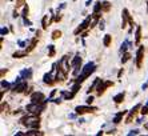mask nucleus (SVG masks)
Wrapping results in <instances>:
<instances>
[{
  "mask_svg": "<svg viewBox=\"0 0 148 136\" xmlns=\"http://www.w3.org/2000/svg\"><path fill=\"white\" fill-rule=\"evenodd\" d=\"M45 108V104L44 103H32L31 101V104L27 105V111L29 112V113H34V115H38V113H40L43 109Z\"/></svg>",
  "mask_w": 148,
  "mask_h": 136,
  "instance_id": "3",
  "label": "nucleus"
},
{
  "mask_svg": "<svg viewBox=\"0 0 148 136\" xmlns=\"http://www.w3.org/2000/svg\"><path fill=\"white\" fill-rule=\"evenodd\" d=\"M41 25H43V29H47L48 27V15H44L43 19H41Z\"/></svg>",
  "mask_w": 148,
  "mask_h": 136,
  "instance_id": "23",
  "label": "nucleus"
},
{
  "mask_svg": "<svg viewBox=\"0 0 148 136\" xmlns=\"http://www.w3.org/2000/svg\"><path fill=\"white\" fill-rule=\"evenodd\" d=\"M27 53H28L27 49H25V51H16V52L14 53V57H16V59H20V57H24Z\"/></svg>",
  "mask_w": 148,
  "mask_h": 136,
  "instance_id": "20",
  "label": "nucleus"
},
{
  "mask_svg": "<svg viewBox=\"0 0 148 136\" xmlns=\"http://www.w3.org/2000/svg\"><path fill=\"white\" fill-rule=\"evenodd\" d=\"M143 57H144V47L140 45L138 49V53H136V67L140 68L141 67V62H143Z\"/></svg>",
  "mask_w": 148,
  "mask_h": 136,
  "instance_id": "9",
  "label": "nucleus"
},
{
  "mask_svg": "<svg viewBox=\"0 0 148 136\" xmlns=\"http://www.w3.org/2000/svg\"><path fill=\"white\" fill-rule=\"evenodd\" d=\"M17 16H19V14H17L16 11H15V12H14V18H17Z\"/></svg>",
  "mask_w": 148,
  "mask_h": 136,
  "instance_id": "42",
  "label": "nucleus"
},
{
  "mask_svg": "<svg viewBox=\"0 0 148 136\" xmlns=\"http://www.w3.org/2000/svg\"><path fill=\"white\" fill-rule=\"evenodd\" d=\"M91 3H92V0H88V1H87V4H86V5H87V7H88V5H91Z\"/></svg>",
  "mask_w": 148,
  "mask_h": 136,
  "instance_id": "40",
  "label": "nucleus"
},
{
  "mask_svg": "<svg viewBox=\"0 0 148 136\" xmlns=\"http://www.w3.org/2000/svg\"><path fill=\"white\" fill-rule=\"evenodd\" d=\"M124 115H125V111H123V112H119V113H116L112 122H114L115 124H117V123H120V122H121V118H123Z\"/></svg>",
  "mask_w": 148,
  "mask_h": 136,
  "instance_id": "17",
  "label": "nucleus"
},
{
  "mask_svg": "<svg viewBox=\"0 0 148 136\" xmlns=\"http://www.w3.org/2000/svg\"><path fill=\"white\" fill-rule=\"evenodd\" d=\"M144 128H145V129H148V123H147V124H144Z\"/></svg>",
  "mask_w": 148,
  "mask_h": 136,
  "instance_id": "43",
  "label": "nucleus"
},
{
  "mask_svg": "<svg viewBox=\"0 0 148 136\" xmlns=\"http://www.w3.org/2000/svg\"><path fill=\"white\" fill-rule=\"evenodd\" d=\"M60 19H62V18H60V16H59V15H58V16H56V18H55V20H56V21H60Z\"/></svg>",
  "mask_w": 148,
  "mask_h": 136,
  "instance_id": "41",
  "label": "nucleus"
},
{
  "mask_svg": "<svg viewBox=\"0 0 148 136\" xmlns=\"http://www.w3.org/2000/svg\"><path fill=\"white\" fill-rule=\"evenodd\" d=\"M99 27H100V29H104V23L103 21H100L99 23Z\"/></svg>",
  "mask_w": 148,
  "mask_h": 136,
  "instance_id": "38",
  "label": "nucleus"
},
{
  "mask_svg": "<svg viewBox=\"0 0 148 136\" xmlns=\"http://www.w3.org/2000/svg\"><path fill=\"white\" fill-rule=\"evenodd\" d=\"M92 101H93V98H92V96L87 98V104H92Z\"/></svg>",
  "mask_w": 148,
  "mask_h": 136,
  "instance_id": "35",
  "label": "nucleus"
},
{
  "mask_svg": "<svg viewBox=\"0 0 148 136\" xmlns=\"http://www.w3.org/2000/svg\"><path fill=\"white\" fill-rule=\"evenodd\" d=\"M7 32H8L7 28H1V35H4V33H7Z\"/></svg>",
  "mask_w": 148,
  "mask_h": 136,
  "instance_id": "37",
  "label": "nucleus"
},
{
  "mask_svg": "<svg viewBox=\"0 0 148 136\" xmlns=\"http://www.w3.org/2000/svg\"><path fill=\"white\" fill-rule=\"evenodd\" d=\"M27 15H28V5H25V7H24V11H23V16L25 18Z\"/></svg>",
  "mask_w": 148,
  "mask_h": 136,
  "instance_id": "34",
  "label": "nucleus"
},
{
  "mask_svg": "<svg viewBox=\"0 0 148 136\" xmlns=\"http://www.w3.org/2000/svg\"><path fill=\"white\" fill-rule=\"evenodd\" d=\"M124 98H125V92H120V94H117V95H115L114 96V101L116 103V104H120L121 101L124 100Z\"/></svg>",
  "mask_w": 148,
  "mask_h": 136,
  "instance_id": "13",
  "label": "nucleus"
},
{
  "mask_svg": "<svg viewBox=\"0 0 148 136\" xmlns=\"http://www.w3.org/2000/svg\"><path fill=\"white\" fill-rule=\"evenodd\" d=\"M121 75H123V70L119 71V73H117V77H121Z\"/></svg>",
  "mask_w": 148,
  "mask_h": 136,
  "instance_id": "39",
  "label": "nucleus"
},
{
  "mask_svg": "<svg viewBox=\"0 0 148 136\" xmlns=\"http://www.w3.org/2000/svg\"><path fill=\"white\" fill-rule=\"evenodd\" d=\"M139 109H141V104H136L134 108L130 111V113H128V118H127V120H125V123H127V124H130V123L132 122V119H134V116L138 113Z\"/></svg>",
  "mask_w": 148,
  "mask_h": 136,
  "instance_id": "10",
  "label": "nucleus"
},
{
  "mask_svg": "<svg viewBox=\"0 0 148 136\" xmlns=\"http://www.w3.org/2000/svg\"><path fill=\"white\" fill-rule=\"evenodd\" d=\"M48 48H49V52H48V56L49 57H52V56L55 55V45H48Z\"/></svg>",
  "mask_w": 148,
  "mask_h": 136,
  "instance_id": "29",
  "label": "nucleus"
},
{
  "mask_svg": "<svg viewBox=\"0 0 148 136\" xmlns=\"http://www.w3.org/2000/svg\"><path fill=\"white\" fill-rule=\"evenodd\" d=\"M111 8V4L108 1H103L101 3V11H108Z\"/></svg>",
  "mask_w": 148,
  "mask_h": 136,
  "instance_id": "28",
  "label": "nucleus"
},
{
  "mask_svg": "<svg viewBox=\"0 0 148 136\" xmlns=\"http://www.w3.org/2000/svg\"><path fill=\"white\" fill-rule=\"evenodd\" d=\"M76 113L77 115H84V113H91V112H95L96 111V107H90V104L88 105H77L75 108Z\"/></svg>",
  "mask_w": 148,
  "mask_h": 136,
  "instance_id": "4",
  "label": "nucleus"
},
{
  "mask_svg": "<svg viewBox=\"0 0 148 136\" xmlns=\"http://www.w3.org/2000/svg\"><path fill=\"white\" fill-rule=\"evenodd\" d=\"M23 3H24V0H17V1H16V7H21V5H23Z\"/></svg>",
  "mask_w": 148,
  "mask_h": 136,
  "instance_id": "33",
  "label": "nucleus"
},
{
  "mask_svg": "<svg viewBox=\"0 0 148 136\" xmlns=\"http://www.w3.org/2000/svg\"><path fill=\"white\" fill-rule=\"evenodd\" d=\"M127 45H128L127 42H124L123 44H121V51H123V52H125V51H127Z\"/></svg>",
  "mask_w": 148,
  "mask_h": 136,
  "instance_id": "31",
  "label": "nucleus"
},
{
  "mask_svg": "<svg viewBox=\"0 0 148 136\" xmlns=\"http://www.w3.org/2000/svg\"><path fill=\"white\" fill-rule=\"evenodd\" d=\"M58 66H59V68L63 71V72L66 73H68L69 72V63H68V56H63L62 57V60L58 63Z\"/></svg>",
  "mask_w": 148,
  "mask_h": 136,
  "instance_id": "7",
  "label": "nucleus"
},
{
  "mask_svg": "<svg viewBox=\"0 0 148 136\" xmlns=\"http://www.w3.org/2000/svg\"><path fill=\"white\" fill-rule=\"evenodd\" d=\"M111 85H114V83L112 81H99V84H97V87H96V92L99 96H101V95L104 94V91H106V88L111 87Z\"/></svg>",
  "mask_w": 148,
  "mask_h": 136,
  "instance_id": "6",
  "label": "nucleus"
},
{
  "mask_svg": "<svg viewBox=\"0 0 148 136\" xmlns=\"http://www.w3.org/2000/svg\"><path fill=\"white\" fill-rule=\"evenodd\" d=\"M141 39V28L136 27V32H135V44H139Z\"/></svg>",
  "mask_w": 148,
  "mask_h": 136,
  "instance_id": "15",
  "label": "nucleus"
},
{
  "mask_svg": "<svg viewBox=\"0 0 148 136\" xmlns=\"http://www.w3.org/2000/svg\"><path fill=\"white\" fill-rule=\"evenodd\" d=\"M95 68H96V67H95V64H93V63H87L86 66H84V68L82 70V73H80L79 76H77L76 81H79V83H83V81L86 80L87 77L90 76L91 73L95 71Z\"/></svg>",
  "mask_w": 148,
  "mask_h": 136,
  "instance_id": "1",
  "label": "nucleus"
},
{
  "mask_svg": "<svg viewBox=\"0 0 148 136\" xmlns=\"http://www.w3.org/2000/svg\"><path fill=\"white\" fill-rule=\"evenodd\" d=\"M99 14H93L92 15V18H91V23H90V27L91 28H93L95 27V25L97 24V23H99Z\"/></svg>",
  "mask_w": 148,
  "mask_h": 136,
  "instance_id": "14",
  "label": "nucleus"
},
{
  "mask_svg": "<svg viewBox=\"0 0 148 136\" xmlns=\"http://www.w3.org/2000/svg\"><path fill=\"white\" fill-rule=\"evenodd\" d=\"M100 10H101V3L97 1V3L95 4V7H93V14H99Z\"/></svg>",
  "mask_w": 148,
  "mask_h": 136,
  "instance_id": "26",
  "label": "nucleus"
},
{
  "mask_svg": "<svg viewBox=\"0 0 148 136\" xmlns=\"http://www.w3.org/2000/svg\"><path fill=\"white\" fill-rule=\"evenodd\" d=\"M147 105H148V104H147Z\"/></svg>",
  "mask_w": 148,
  "mask_h": 136,
  "instance_id": "44",
  "label": "nucleus"
},
{
  "mask_svg": "<svg viewBox=\"0 0 148 136\" xmlns=\"http://www.w3.org/2000/svg\"><path fill=\"white\" fill-rule=\"evenodd\" d=\"M111 42H112V36H111V35H106V36H104V40H103L104 47H110Z\"/></svg>",
  "mask_w": 148,
  "mask_h": 136,
  "instance_id": "21",
  "label": "nucleus"
},
{
  "mask_svg": "<svg viewBox=\"0 0 148 136\" xmlns=\"http://www.w3.org/2000/svg\"><path fill=\"white\" fill-rule=\"evenodd\" d=\"M138 133H139L138 129H132V131H131L130 133H128V135H138Z\"/></svg>",
  "mask_w": 148,
  "mask_h": 136,
  "instance_id": "36",
  "label": "nucleus"
},
{
  "mask_svg": "<svg viewBox=\"0 0 148 136\" xmlns=\"http://www.w3.org/2000/svg\"><path fill=\"white\" fill-rule=\"evenodd\" d=\"M21 123L25 124L28 128H39V126H40V119L32 113V116H25V118L21 119Z\"/></svg>",
  "mask_w": 148,
  "mask_h": 136,
  "instance_id": "2",
  "label": "nucleus"
},
{
  "mask_svg": "<svg viewBox=\"0 0 148 136\" xmlns=\"http://www.w3.org/2000/svg\"><path fill=\"white\" fill-rule=\"evenodd\" d=\"M25 135H28V136H36V135H43V132L38 131V128H31V131L25 132Z\"/></svg>",
  "mask_w": 148,
  "mask_h": 136,
  "instance_id": "19",
  "label": "nucleus"
},
{
  "mask_svg": "<svg viewBox=\"0 0 148 136\" xmlns=\"http://www.w3.org/2000/svg\"><path fill=\"white\" fill-rule=\"evenodd\" d=\"M17 81H19V84H16L12 91H14V92H23V91L27 88V83H25V81H20V80H17Z\"/></svg>",
  "mask_w": 148,
  "mask_h": 136,
  "instance_id": "12",
  "label": "nucleus"
},
{
  "mask_svg": "<svg viewBox=\"0 0 148 136\" xmlns=\"http://www.w3.org/2000/svg\"><path fill=\"white\" fill-rule=\"evenodd\" d=\"M127 23H130V25L134 28V20H132L131 15H130L128 10H125V8H124V10H123V20H121V28L127 27Z\"/></svg>",
  "mask_w": 148,
  "mask_h": 136,
  "instance_id": "5",
  "label": "nucleus"
},
{
  "mask_svg": "<svg viewBox=\"0 0 148 136\" xmlns=\"http://www.w3.org/2000/svg\"><path fill=\"white\" fill-rule=\"evenodd\" d=\"M141 115H148V105L147 107H141Z\"/></svg>",
  "mask_w": 148,
  "mask_h": 136,
  "instance_id": "30",
  "label": "nucleus"
},
{
  "mask_svg": "<svg viewBox=\"0 0 148 136\" xmlns=\"http://www.w3.org/2000/svg\"><path fill=\"white\" fill-rule=\"evenodd\" d=\"M99 81H100L99 77H97V79H95V81L92 83V85H90V88L87 90V94H91L93 90H96V87H97V84H99Z\"/></svg>",
  "mask_w": 148,
  "mask_h": 136,
  "instance_id": "18",
  "label": "nucleus"
},
{
  "mask_svg": "<svg viewBox=\"0 0 148 136\" xmlns=\"http://www.w3.org/2000/svg\"><path fill=\"white\" fill-rule=\"evenodd\" d=\"M79 64H82V57H80V55H76L75 59H73L72 63H71V66H72V67H76V66H79Z\"/></svg>",
  "mask_w": 148,
  "mask_h": 136,
  "instance_id": "22",
  "label": "nucleus"
},
{
  "mask_svg": "<svg viewBox=\"0 0 148 136\" xmlns=\"http://www.w3.org/2000/svg\"><path fill=\"white\" fill-rule=\"evenodd\" d=\"M130 59H131V55H130L128 52H125V53L123 55V57H121V63H123V64H124V63H127V62H128Z\"/></svg>",
  "mask_w": 148,
  "mask_h": 136,
  "instance_id": "27",
  "label": "nucleus"
},
{
  "mask_svg": "<svg viewBox=\"0 0 148 136\" xmlns=\"http://www.w3.org/2000/svg\"><path fill=\"white\" fill-rule=\"evenodd\" d=\"M36 43H38V38H35V39H32V42L29 43V47H28V52H29V51H32V49L35 48V45H36Z\"/></svg>",
  "mask_w": 148,
  "mask_h": 136,
  "instance_id": "25",
  "label": "nucleus"
},
{
  "mask_svg": "<svg viewBox=\"0 0 148 136\" xmlns=\"http://www.w3.org/2000/svg\"><path fill=\"white\" fill-rule=\"evenodd\" d=\"M1 87H3V88H7V90H8V88H10V84H8L7 83V81H1Z\"/></svg>",
  "mask_w": 148,
  "mask_h": 136,
  "instance_id": "32",
  "label": "nucleus"
},
{
  "mask_svg": "<svg viewBox=\"0 0 148 136\" xmlns=\"http://www.w3.org/2000/svg\"><path fill=\"white\" fill-rule=\"evenodd\" d=\"M43 81H44L45 84H53V81H55V80H52V72L45 73V75H44V79H43Z\"/></svg>",
  "mask_w": 148,
  "mask_h": 136,
  "instance_id": "16",
  "label": "nucleus"
},
{
  "mask_svg": "<svg viewBox=\"0 0 148 136\" xmlns=\"http://www.w3.org/2000/svg\"><path fill=\"white\" fill-rule=\"evenodd\" d=\"M31 101L32 103H43L44 101V95L41 92H34L31 95Z\"/></svg>",
  "mask_w": 148,
  "mask_h": 136,
  "instance_id": "11",
  "label": "nucleus"
},
{
  "mask_svg": "<svg viewBox=\"0 0 148 136\" xmlns=\"http://www.w3.org/2000/svg\"><path fill=\"white\" fill-rule=\"evenodd\" d=\"M91 18H92V16H90V18H87L86 20L83 21L82 24H80L79 27H77V28H76V29H75V31H73V33H75V35H79L80 32H83V31H84V29H86L87 27H90V23H91Z\"/></svg>",
  "mask_w": 148,
  "mask_h": 136,
  "instance_id": "8",
  "label": "nucleus"
},
{
  "mask_svg": "<svg viewBox=\"0 0 148 136\" xmlns=\"http://www.w3.org/2000/svg\"><path fill=\"white\" fill-rule=\"evenodd\" d=\"M60 36H62V31H59V29H56V31H53L52 32V40H58L59 38H60Z\"/></svg>",
  "mask_w": 148,
  "mask_h": 136,
  "instance_id": "24",
  "label": "nucleus"
}]
</instances>
